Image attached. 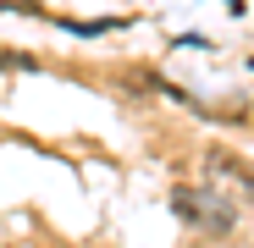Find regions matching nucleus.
Returning <instances> with one entry per match:
<instances>
[{
  "instance_id": "obj_1",
  "label": "nucleus",
  "mask_w": 254,
  "mask_h": 248,
  "mask_svg": "<svg viewBox=\"0 0 254 248\" xmlns=\"http://www.w3.org/2000/svg\"><path fill=\"white\" fill-rule=\"evenodd\" d=\"M172 210H177L188 226H204V232H232V221H238V210H232V204H221L216 188H210V193H177Z\"/></svg>"
},
{
  "instance_id": "obj_2",
  "label": "nucleus",
  "mask_w": 254,
  "mask_h": 248,
  "mask_svg": "<svg viewBox=\"0 0 254 248\" xmlns=\"http://www.w3.org/2000/svg\"><path fill=\"white\" fill-rule=\"evenodd\" d=\"M204 177H210V188H232L238 198H254V177L243 171V160H238V154H227V149H210Z\"/></svg>"
}]
</instances>
